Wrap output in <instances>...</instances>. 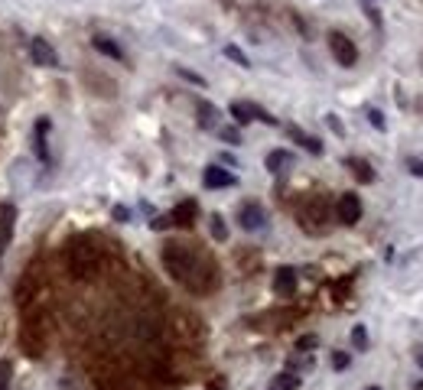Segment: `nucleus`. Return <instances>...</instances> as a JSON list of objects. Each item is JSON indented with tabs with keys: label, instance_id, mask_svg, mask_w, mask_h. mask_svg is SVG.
<instances>
[{
	"label": "nucleus",
	"instance_id": "obj_1",
	"mask_svg": "<svg viewBox=\"0 0 423 390\" xmlns=\"http://www.w3.org/2000/svg\"><path fill=\"white\" fill-rule=\"evenodd\" d=\"M163 267L179 286H186L196 296H205L218 286V267L215 257L205 254L202 247L186 241H166L163 244Z\"/></svg>",
	"mask_w": 423,
	"mask_h": 390
},
{
	"label": "nucleus",
	"instance_id": "obj_2",
	"mask_svg": "<svg viewBox=\"0 0 423 390\" xmlns=\"http://www.w3.org/2000/svg\"><path fill=\"white\" fill-rule=\"evenodd\" d=\"M65 267H69V273H72L75 280H91V277H98V270H101L98 244L91 241L88 234L72 238L69 247H65Z\"/></svg>",
	"mask_w": 423,
	"mask_h": 390
},
{
	"label": "nucleus",
	"instance_id": "obj_3",
	"mask_svg": "<svg viewBox=\"0 0 423 390\" xmlns=\"http://www.w3.org/2000/svg\"><path fill=\"white\" fill-rule=\"evenodd\" d=\"M39 319H43L39 312H30L23 322V332H20L23 335V352L30 358H39V354L46 352V329L39 325Z\"/></svg>",
	"mask_w": 423,
	"mask_h": 390
},
{
	"label": "nucleus",
	"instance_id": "obj_4",
	"mask_svg": "<svg viewBox=\"0 0 423 390\" xmlns=\"http://www.w3.org/2000/svg\"><path fill=\"white\" fill-rule=\"evenodd\" d=\"M329 49H332L339 65H345V69H352L358 62V49H355V43L345 33H329Z\"/></svg>",
	"mask_w": 423,
	"mask_h": 390
},
{
	"label": "nucleus",
	"instance_id": "obj_5",
	"mask_svg": "<svg viewBox=\"0 0 423 390\" xmlns=\"http://www.w3.org/2000/svg\"><path fill=\"white\" fill-rule=\"evenodd\" d=\"M336 218L342 221V225H355V221L361 218V198H358V195H355V192H345L342 198H339Z\"/></svg>",
	"mask_w": 423,
	"mask_h": 390
},
{
	"label": "nucleus",
	"instance_id": "obj_6",
	"mask_svg": "<svg viewBox=\"0 0 423 390\" xmlns=\"http://www.w3.org/2000/svg\"><path fill=\"white\" fill-rule=\"evenodd\" d=\"M196 211H199V208H196V202H183V205L173 208V215H170V218L157 221V228H166V225H176V228H192Z\"/></svg>",
	"mask_w": 423,
	"mask_h": 390
},
{
	"label": "nucleus",
	"instance_id": "obj_7",
	"mask_svg": "<svg viewBox=\"0 0 423 390\" xmlns=\"http://www.w3.org/2000/svg\"><path fill=\"white\" fill-rule=\"evenodd\" d=\"M13 228H16V208L3 205L0 208V260H3L7 247H10V241H13Z\"/></svg>",
	"mask_w": 423,
	"mask_h": 390
},
{
	"label": "nucleus",
	"instance_id": "obj_8",
	"mask_svg": "<svg viewBox=\"0 0 423 390\" xmlns=\"http://www.w3.org/2000/svg\"><path fill=\"white\" fill-rule=\"evenodd\" d=\"M30 52H33V62H36V65H46V69H56V65H59L56 49H52L43 36H36L33 43H30Z\"/></svg>",
	"mask_w": 423,
	"mask_h": 390
},
{
	"label": "nucleus",
	"instance_id": "obj_9",
	"mask_svg": "<svg viewBox=\"0 0 423 390\" xmlns=\"http://www.w3.org/2000/svg\"><path fill=\"white\" fill-rule=\"evenodd\" d=\"M231 117H235L238 124H251V121H274V117H271V114H264L261 108H244V104H241V101H238V104H231Z\"/></svg>",
	"mask_w": 423,
	"mask_h": 390
},
{
	"label": "nucleus",
	"instance_id": "obj_10",
	"mask_svg": "<svg viewBox=\"0 0 423 390\" xmlns=\"http://www.w3.org/2000/svg\"><path fill=\"white\" fill-rule=\"evenodd\" d=\"M202 179H205V185H209V189H225V185H235V176H231L228 170H222V166H209Z\"/></svg>",
	"mask_w": 423,
	"mask_h": 390
},
{
	"label": "nucleus",
	"instance_id": "obj_11",
	"mask_svg": "<svg viewBox=\"0 0 423 390\" xmlns=\"http://www.w3.org/2000/svg\"><path fill=\"white\" fill-rule=\"evenodd\" d=\"M274 290L280 292V296H290V292L297 290V270H293V267H280V270H277Z\"/></svg>",
	"mask_w": 423,
	"mask_h": 390
},
{
	"label": "nucleus",
	"instance_id": "obj_12",
	"mask_svg": "<svg viewBox=\"0 0 423 390\" xmlns=\"http://www.w3.org/2000/svg\"><path fill=\"white\" fill-rule=\"evenodd\" d=\"M49 117H39L36 121V153L43 163H49Z\"/></svg>",
	"mask_w": 423,
	"mask_h": 390
},
{
	"label": "nucleus",
	"instance_id": "obj_13",
	"mask_svg": "<svg viewBox=\"0 0 423 390\" xmlns=\"http://www.w3.org/2000/svg\"><path fill=\"white\" fill-rule=\"evenodd\" d=\"M238 221H241V228L258 231V228L264 225V211L258 205H244V208H241V215H238Z\"/></svg>",
	"mask_w": 423,
	"mask_h": 390
},
{
	"label": "nucleus",
	"instance_id": "obj_14",
	"mask_svg": "<svg viewBox=\"0 0 423 390\" xmlns=\"http://www.w3.org/2000/svg\"><path fill=\"white\" fill-rule=\"evenodd\" d=\"M91 46L98 49V52H104L108 59H124V52H121V46H117V43H111V39H108V36H95V39H91Z\"/></svg>",
	"mask_w": 423,
	"mask_h": 390
},
{
	"label": "nucleus",
	"instance_id": "obj_15",
	"mask_svg": "<svg viewBox=\"0 0 423 390\" xmlns=\"http://www.w3.org/2000/svg\"><path fill=\"white\" fill-rule=\"evenodd\" d=\"M286 157H290L286 150H274V153L267 157V170H271V172H280L286 166Z\"/></svg>",
	"mask_w": 423,
	"mask_h": 390
},
{
	"label": "nucleus",
	"instance_id": "obj_16",
	"mask_svg": "<svg viewBox=\"0 0 423 390\" xmlns=\"http://www.w3.org/2000/svg\"><path fill=\"white\" fill-rule=\"evenodd\" d=\"M290 134H293V140H297L299 146H306V150H310V153H319V150H323V146H319V140H312V137L299 134V130H290Z\"/></svg>",
	"mask_w": 423,
	"mask_h": 390
},
{
	"label": "nucleus",
	"instance_id": "obj_17",
	"mask_svg": "<svg viewBox=\"0 0 423 390\" xmlns=\"http://www.w3.org/2000/svg\"><path fill=\"white\" fill-rule=\"evenodd\" d=\"M349 166H352V170H355V172H358V176H361V179H365V183H371V179H374L371 166H365V163H358V159H349Z\"/></svg>",
	"mask_w": 423,
	"mask_h": 390
},
{
	"label": "nucleus",
	"instance_id": "obj_18",
	"mask_svg": "<svg viewBox=\"0 0 423 390\" xmlns=\"http://www.w3.org/2000/svg\"><path fill=\"white\" fill-rule=\"evenodd\" d=\"M225 56H228V59L231 62H238V65H244V69H248L251 62H248V56H241V49L238 46H225Z\"/></svg>",
	"mask_w": 423,
	"mask_h": 390
},
{
	"label": "nucleus",
	"instance_id": "obj_19",
	"mask_svg": "<svg viewBox=\"0 0 423 390\" xmlns=\"http://www.w3.org/2000/svg\"><path fill=\"white\" fill-rule=\"evenodd\" d=\"M10 361H0V390H10Z\"/></svg>",
	"mask_w": 423,
	"mask_h": 390
},
{
	"label": "nucleus",
	"instance_id": "obj_20",
	"mask_svg": "<svg viewBox=\"0 0 423 390\" xmlns=\"http://www.w3.org/2000/svg\"><path fill=\"white\" fill-rule=\"evenodd\" d=\"M212 238H218V241H225V238H228V231H225V221H222V218H212Z\"/></svg>",
	"mask_w": 423,
	"mask_h": 390
},
{
	"label": "nucleus",
	"instance_id": "obj_21",
	"mask_svg": "<svg viewBox=\"0 0 423 390\" xmlns=\"http://www.w3.org/2000/svg\"><path fill=\"white\" fill-rule=\"evenodd\" d=\"M332 365H336L339 371H345V367H349V354H345V352H336V354H332Z\"/></svg>",
	"mask_w": 423,
	"mask_h": 390
},
{
	"label": "nucleus",
	"instance_id": "obj_22",
	"mask_svg": "<svg viewBox=\"0 0 423 390\" xmlns=\"http://www.w3.org/2000/svg\"><path fill=\"white\" fill-rule=\"evenodd\" d=\"M299 380L297 378H290V374H280V378H277V387H284V390H290V387H297Z\"/></svg>",
	"mask_w": 423,
	"mask_h": 390
},
{
	"label": "nucleus",
	"instance_id": "obj_23",
	"mask_svg": "<svg viewBox=\"0 0 423 390\" xmlns=\"http://www.w3.org/2000/svg\"><path fill=\"white\" fill-rule=\"evenodd\" d=\"M368 117H371V124H374V127H385V117H381V114H378V111H371V114H368Z\"/></svg>",
	"mask_w": 423,
	"mask_h": 390
},
{
	"label": "nucleus",
	"instance_id": "obj_24",
	"mask_svg": "<svg viewBox=\"0 0 423 390\" xmlns=\"http://www.w3.org/2000/svg\"><path fill=\"white\" fill-rule=\"evenodd\" d=\"M411 172H417V176H423V163H420V159H411Z\"/></svg>",
	"mask_w": 423,
	"mask_h": 390
},
{
	"label": "nucleus",
	"instance_id": "obj_25",
	"mask_svg": "<svg viewBox=\"0 0 423 390\" xmlns=\"http://www.w3.org/2000/svg\"><path fill=\"white\" fill-rule=\"evenodd\" d=\"M355 345H361V348H365V329H355Z\"/></svg>",
	"mask_w": 423,
	"mask_h": 390
},
{
	"label": "nucleus",
	"instance_id": "obj_26",
	"mask_svg": "<svg viewBox=\"0 0 423 390\" xmlns=\"http://www.w3.org/2000/svg\"><path fill=\"white\" fill-rule=\"evenodd\" d=\"M420 367H423V354H420Z\"/></svg>",
	"mask_w": 423,
	"mask_h": 390
},
{
	"label": "nucleus",
	"instance_id": "obj_27",
	"mask_svg": "<svg viewBox=\"0 0 423 390\" xmlns=\"http://www.w3.org/2000/svg\"><path fill=\"white\" fill-rule=\"evenodd\" d=\"M368 390H378V387H368Z\"/></svg>",
	"mask_w": 423,
	"mask_h": 390
}]
</instances>
